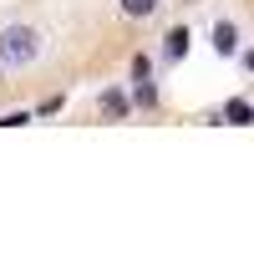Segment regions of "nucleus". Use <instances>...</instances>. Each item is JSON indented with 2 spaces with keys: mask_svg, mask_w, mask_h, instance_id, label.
Returning <instances> with one entry per match:
<instances>
[{
  "mask_svg": "<svg viewBox=\"0 0 254 254\" xmlns=\"http://www.w3.org/2000/svg\"><path fill=\"white\" fill-rule=\"evenodd\" d=\"M36 56H41V31H31V26H5L0 31V66L5 71L36 66Z\"/></svg>",
  "mask_w": 254,
  "mask_h": 254,
  "instance_id": "nucleus-1",
  "label": "nucleus"
},
{
  "mask_svg": "<svg viewBox=\"0 0 254 254\" xmlns=\"http://www.w3.org/2000/svg\"><path fill=\"white\" fill-rule=\"evenodd\" d=\"M224 117L234 122V127H244V122H254V107H249V102H229V107H224Z\"/></svg>",
  "mask_w": 254,
  "mask_h": 254,
  "instance_id": "nucleus-5",
  "label": "nucleus"
},
{
  "mask_svg": "<svg viewBox=\"0 0 254 254\" xmlns=\"http://www.w3.org/2000/svg\"><path fill=\"white\" fill-rule=\"evenodd\" d=\"M132 97H137V107H153L158 92H153V66L137 56V66H132Z\"/></svg>",
  "mask_w": 254,
  "mask_h": 254,
  "instance_id": "nucleus-2",
  "label": "nucleus"
},
{
  "mask_svg": "<svg viewBox=\"0 0 254 254\" xmlns=\"http://www.w3.org/2000/svg\"><path fill=\"white\" fill-rule=\"evenodd\" d=\"M244 61H249V71H254V51H249V56H244Z\"/></svg>",
  "mask_w": 254,
  "mask_h": 254,
  "instance_id": "nucleus-9",
  "label": "nucleus"
},
{
  "mask_svg": "<svg viewBox=\"0 0 254 254\" xmlns=\"http://www.w3.org/2000/svg\"><path fill=\"white\" fill-rule=\"evenodd\" d=\"M163 56H168V61L188 56V26H173V31H168V41H163Z\"/></svg>",
  "mask_w": 254,
  "mask_h": 254,
  "instance_id": "nucleus-4",
  "label": "nucleus"
},
{
  "mask_svg": "<svg viewBox=\"0 0 254 254\" xmlns=\"http://www.w3.org/2000/svg\"><path fill=\"white\" fill-rule=\"evenodd\" d=\"M102 112H107V117H122V112H127V97H122V92H102Z\"/></svg>",
  "mask_w": 254,
  "mask_h": 254,
  "instance_id": "nucleus-6",
  "label": "nucleus"
},
{
  "mask_svg": "<svg viewBox=\"0 0 254 254\" xmlns=\"http://www.w3.org/2000/svg\"><path fill=\"white\" fill-rule=\"evenodd\" d=\"M214 51H219V56H234V51H239V31L229 26V20L214 26Z\"/></svg>",
  "mask_w": 254,
  "mask_h": 254,
  "instance_id": "nucleus-3",
  "label": "nucleus"
},
{
  "mask_svg": "<svg viewBox=\"0 0 254 254\" xmlns=\"http://www.w3.org/2000/svg\"><path fill=\"white\" fill-rule=\"evenodd\" d=\"M20 122H31V112H5L0 117V127H20Z\"/></svg>",
  "mask_w": 254,
  "mask_h": 254,
  "instance_id": "nucleus-8",
  "label": "nucleus"
},
{
  "mask_svg": "<svg viewBox=\"0 0 254 254\" xmlns=\"http://www.w3.org/2000/svg\"><path fill=\"white\" fill-rule=\"evenodd\" d=\"M163 0H122V15H153Z\"/></svg>",
  "mask_w": 254,
  "mask_h": 254,
  "instance_id": "nucleus-7",
  "label": "nucleus"
}]
</instances>
